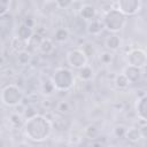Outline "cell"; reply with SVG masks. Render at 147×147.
Instances as JSON below:
<instances>
[{
  "label": "cell",
  "instance_id": "2e32d148",
  "mask_svg": "<svg viewBox=\"0 0 147 147\" xmlns=\"http://www.w3.org/2000/svg\"><path fill=\"white\" fill-rule=\"evenodd\" d=\"M38 49L41 54H49L54 49V44L49 38H42L38 45Z\"/></svg>",
  "mask_w": 147,
  "mask_h": 147
},
{
  "label": "cell",
  "instance_id": "83f0119b",
  "mask_svg": "<svg viewBox=\"0 0 147 147\" xmlns=\"http://www.w3.org/2000/svg\"><path fill=\"white\" fill-rule=\"evenodd\" d=\"M125 133H126V127L123 125H117L114 129V134L116 138H123L125 137Z\"/></svg>",
  "mask_w": 147,
  "mask_h": 147
},
{
  "label": "cell",
  "instance_id": "1f68e13d",
  "mask_svg": "<svg viewBox=\"0 0 147 147\" xmlns=\"http://www.w3.org/2000/svg\"><path fill=\"white\" fill-rule=\"evenodd\" d=\"M23 23H24L25 25H28L29 28H32V29H33V26H34V21H33L32 17H26Z\"/></svg>",
  "mask_w": 147,
  "mask_h": 147
},
{
  "label": "cell",
  "instance_id": "7c38bea8",
  "mask_svg": "<svg viewBox=\"0 0 147 147\" xmlns=\"http://www.w3.org/2000/svg\"><path fill=\"white\" fill-rule=\"evenodd\" d=\"M121 44H122V40H121L119 36L116 33L108 36L105 41V45H106L107 49H109V51H117L121 47Z\"/></svg>",
  "mask_w": 147,
  "mask_h": 147
},
{
  "label": "cell",
  "instance_id": "5bb4252c",
  "mask_svg": "<svg viewBox=\"0 0 147 147\" xmlns=\"http://www.w3.org/2000/svg\"><path fill=\"white\" fill-rule=\"evenodd\" d=\"M125 138H126L130 142H138L142 137H141V133H140L139 127H137V126H131V127L126 129Z\"/></svg>",
  "mask_w": 147,
  "mask_h": 147
},
{
  "label": "cell",
  "instance_id": "52a82bcc",
  "mask_svg": "<svg viewBox=\"0 0 147 147\" xmlns=\"http://www.w3.org/2000/svg\"><path fill=\"white\" fill-rule=\"evenodd\" d=\"M127 65H132V67H137V68H142L147 64V54L144 49L141 48H134L131 49L127 53Z\"/></svg>",
  "mask_w": 147,
  "mask_h": 147
},
{
  "label": "cell",
  "instance_id": "8992f818",
  "mask_svg": "<svg viewBox=\"0 0 147 147\" xmlns=\"http://www.w3.org/2000/svg\"><path fill=\"white\" fill-rule=\"evenodd\" d=\"M116 8L124 16H133L141 9V1L139 0H119L116 2Z\"/></svg>",
  "mask_w": 147,
  "mask_h": 147
},
{
  "label": "cell",
  "instance_id": "603a6c76",
  "mask_svg": "<svg viewBox=\"0 0 147 147\" xmlns=\"http://www.w3.org/2000/svg\"><path fill=\"white\" fill-rule=\"evenodd\" d=\"M9 122H10V124H11L13 126H21V125H24L21 115L17 114V113H14V114H11V115L9 116Z\"/></svg>",
  "mask_w": 147,
  "mask_h": 147
},
{
  "label": "cell",
  "instance_id": "4fadbf2b",
  "mask_svg": "<svg viewBox=\"0 0 147 147\" xmlns=\"http://www.w3.org/2000/svg\"><path fill=\"white\" fill-rule=\"evenodd\" d=\"M102 29H103L102 22H101L100 20H96V18L93 20V21H91V22H88L87 25H86V31H87V33H88V34H92V36H98V34H100L101 31H102Z\"/></svg>",
  "mask_w": 147,
  "mask_h": 147
},
{
  "label": "cell",
  "instance_id": "ffe728a7",
  "mask_svg": "<svg viewBox=\"0 0 147 147\" xmlns=\"http://www.w3.org/2000/svg\"><path fill=\"white\" fill-rule=\"evenodd\" d=\"M92 76H93V69H92L88 64L78 70V77H79L80 80L88 82V80L92 78Z\"/></svg>",
  "mask_w": 147,
  "mask_h": 147
},
{
  "label": "cell",
  "instance_id": "ac0fdd59",
  "mask_svg": "<svg viewBox=\"0 0 147 147\" xmlns=\"http://www.w3.org/2000/svg\"><path fill=\"white\" fill-rule=\"evenodd\" d=\"M69 36H70L69 31L65 28H59L55 30V33H54V38L57 42H65L69 39Z\"/></svg>",
  "mask_w": 147,
  "mask_h": 147
},
{
  "label": "cell",
  "instance_id": "e0dca14e",
  "mask_svg": "<svg viewBox=\"0 0 147 147\" xmlns=\"http://www.w3.org/2000/svg\"><path fill=\"white\" fill-rule=\"evenodd\" d=\"M40 90H41V93H42L44 95H46V96L52 95V94L56 91V88H55V86H54V84H53V82H52V78L46 79L45 82H42Z\"/></svg>",
  "mask_w": 147,
  "mask_h": 147
},
{
  "label": "cell",
  "instance_id": "6da1fadb",
  "mask_svg": "<svg viewBox=\"0 0 147 147\" xmlns=\"http://www.w3.org/2000/svg\"><path fill=\"white\" fill-rule=\"evenodd\" d=\"M23 131L28 139L34 142H41L49 137L52 132V124L48 118L37 114L36 116L25 119Z\"/></svg>",
  "mask_w": 147,
  "mask_h": 147
},
{
  "label": "cell",
  "instance_id": "f546056e",
  "mask_svg": "<svg viewBox=\"0 0 147 147\" xmlns=\"http://www.w3.org/2000/svg\"><path fill=\"white\" fill-rule=\"evenodd\" d=\"M55 3H56V7L57 8H60V9H67L74 2L72 1H69V0H59V1H55Z\"/></svg>",
  "mask_w": 147,
  "mask_h": 147
},
{
  "label": "cell",
  "instance_id": "cb8c5ba5",
  "mask_svg": "<svg viewBox=\"0 0 147 147\" xmlns=\"http://www.w3.org/2000/svg\"><path fill=\"white\" fill-rule=\"evenodd\" d=\"M98 132H99V130L93 124H90V125H87L85 127V134H86V137H88L91 139H94L98 136Z\"/></svg>",
  "mask_w": 147,
  "mask_h": 147
},
{
  "label": "cell",
  "instance_id": "d6986e66",
  "mask_svg": "<svg viewBox=\"0 0 147 147\" xmlns=\"http://www.w3.org/2000/svg\"><path fill=\"white\" fill-rule=\"evenodd\" d=\"M32 60V55L29 51H22L17 53V63L20 65H28Z\"/></svg>",
  "mask_w": 147,
  "mask_h": 147
},
{
  "label": "cell",
  "instance_id": "484cf974",
  "mask_svg": "<svg viewBox=\"0 0 147 147\" xmlns=\"http://www.w3.org/2000/svg\"><path fill=\"white\" fill-rule=\"evenodd\" d=\"M100 62L102 64H110L113 62V54L110 52H103L100 55Z\"/></svg>",
  "mask_w": 147,
  "mask_h": 147
},
{
  "label": "cell",
  "instance_id": "d6a6232c",
  "mask_svg": "<svg viewBox=\"0 0 147 147\" xmlns=\"http://www.w3.org/2000/svg\"><path fill=\"white\" fill-rule=\"evenodd\" d=\"M41 106H42L44 108H46V109H49V108L52 107V103H51L49 100H44L42 103H41Z\"/></svg>",
  "mask_w": 147,
  "mask_h": 147
},
{
  "label": "cell",
  "instance_id": "44dd1931",
  "mask_svg": "<svg viewBox=\"0 0 147 147\" xmlns=\"http://www.w3.org/2000/svg\"><path fill=\"white\" fill-rule=\"evenodd\" d=\"M26 44H28V42L21 40L18 37H14V38H11V40H10V46H11V48H13L15 52H17V53H20V52H22V51H25V45H26Z\"/></svg>",
  "mask_w": 147,
  "mask_h": 147
},
{
  "label": "cell",
  "instance_id": "7a4b0ae2",
  "mask_svg": "<svg viewBox=\"0 0 147 147\" xmlns=\"http://www.w3.org/2000/svg\"><path fill=\"white\" fill-rule=\"evenodd\" d=\"M125 23H126V16H124L117 8L108 9L102 18L103 28L114 33L121 31L124 28Z\"/></svg>",
  "mask_w": 147,
  "mask_h": 147
},
{
  "label": "cell",
  "instance_id": "9a60e30c",
  "mask_svg": "<svg viewBox=\"0 0 147 147\" xmlns=\"http://www.w3.org/2000/svg\"><path fill=\"white\" fill-rule=\"evenodd\" d=\"M13 26V16L8 13L3 16H0V28H1V33L5 34L6 30L10 31Z\"/></svg>",
  "mask_w": 147,
  "mask_h": 147
},
{
  "label": "cell",
  "instance_id": "8fae6325",
  "mask_svg": "<svg viewBox=\"0 0 147 147\" xmlns=\"http://www.w3.org/2000/svg\"><path fill=\"white\" fill-rule=\"evenodd\" d=\"M136 113L138 117L147 122V94L141 96L136 103Z\"/></svg>",
  "mask_w": 147,
  "mask_h": 147
},
{
  "label": "cell",
  "instance_id": "ba28073f",
  "mask_svg": "<svg viewBox=\"0 0 147 147\" xmlns=\"http://www.w3.org/2000/svg\"><path fill=\"white\" fill-rule=\"evenodd\" d=\"M79 16H80V18L83 21H85V22L88 23V22L95 20L96 8L93 5H91V3H84L79 8Z\"/></svg>",
  "mask_w": 147,
  "mask_h": 147
},
{
  "label": "cell",
  "instance_id": "30bf717a",
  "mask_svg": "<svg viewBox=\"0 0 147 147\" xmlns=\"http://www.w3.org/2000/svg\"><path fill=\"white\" fill-rule=\"evenodd\" d=\"M33 29L32 28H29L28 25H25L24 23H22L18 28H17V31H16V37H18L21 40L25 41V42H29L32 37L34 36L33 34Z\"/></svg>",
  "mask_w": 147,
  "mask_h": 147
},
{
  "label": "cell",
  "instance_id": "f1b7e54d",
  "mask_svg": "<svg viewBox=\"0 0 147 147\" xmlns=\"http://www.w3.org/2000/svg\"><path fill=\"white\" fill-rule=\"evenodd\" d=\"M83 52L86 54V56L87 57H90V56H92L93 54H94V47H93V45L91 44V42H86L84 46H83Z\"/></svg>",
  "mask_w": 147,
  "mask_h": 147
},
{
  "label": "cell",
  "instance_id": "277c9868",
  "mask_svg": "<svg viewBox=\"0 0 147 147\" xmlns=\"http://www.w3.org/2000/svg\"><path fill=\"white\" fill-rule=\"evenodd\" d=\"M23 93L21 88L15 84H9L1 91V102L7 107H16L21 105Z\"/></svg>",
  "mask_w": 147,
  "mask_h": 147
},
{
  "label": "cell",
  "instance_id": "7402d4cb",
  "mask_svg": "<svg viewBox=\"0 0 147 147\" xmlns=\"http://www.w3.org/2000/svg\"><path fill=\"white\" fill-rule=\"evenodd\" d=\"M129 84H130V82L127 80V78L125 77L124 74H119V75L116 76V78H115V85H116L117 88L124 90V88H126L129 86Z\"/></svg>",
  "mask_w": 147,
  "mask_h": 147
},
{
  "label": "cell",
  "instance_id": "4316f807",
  "mask_svg": "<svg viewBox=\"0 0 147 147\" xmlns=\"http://www.w3.org/2000/svg\"><path fill=\"white\" fill-rule=\"evenodd\" d=\"M10 2L8 0H0V16H3L8 14Z\"/></svg>",
  "mask_w": 147,
  "mask_h": 147
},
{
  "label": "cell",
  "instance_id": "5b68a950",
  "mask_svg": "<svg viewBox=\"0 0 147 147\" xmlns=\"http://www.w3.org/2000/svg\"><path fill=\"white\" fill-rule=\"evenodd\" d=\"M87 61H88V57L80 48L70 49L67 53V62L74 69L79 70V69L84 68L85 65H87Z\"/></svg>",
  "mask_w": 147,
  "mask_h": 147
},
{
  "label": "cell",
  "instance_id": "4dcf8cb0",
  "mask_svg": "<svg viewBox=\"0 0 147 147\" xmlns=\"http://www.w3.org/2000/svg\"><path fill=\"white\" fill-rule=\"evenodd\" d=\"M139 130H140L141 137L145 138V139H147V123H146V124H142V125L139 127Z\"/></svg>",
  "mask_w": 147,
  "mask_h": 147
},
{
  "label": "cell",
  "instance_id": "d4e9b609",
  "mask_svg": "<svg viewBox=\"0 0 147 147\" xmlns=\"http://www.w3.org/2000/svg\"><path fill=\"white\" fill-rule=\"evenodd\" d=\"M56 110L60 114H67L70 110V105L67 101H59L56 105Z\"/></svg>",
  "mask_w": 147,
  "mask_h": 147
},
{
  "label": "cell",
  "instance_id": "9c48e42d",
  "mask_svg": "<svg viewBox=\"0 0 147 147\" xmlns=\"http://www.w3.org/2000/svg\"><path fill=\"white\" fill-rule=\"evenodd\" d=\"M123 74L125 75V77L127 78V80L131 83H138L142 76V72H141V69L140 68H137V67H132V65H127Z\"/></svg>",
  "mask_w": 147,
  "mask_h": 147
},
{
  "label": "cell",
  "instance_id": "3957f363",
  "mask_svg": "<svg viewBox=\"0 0 147 147\" xmlns=\"http://www.w3.org/2000/svg\"><path fill=\"white\" fill-rule=\"evenodd\" d=\"M52 82L57 91H68L75 83V76L67 68H56L52 75Z\"/></svg>",
  "mask_w": 147,
  "mask_h": 147
},
{
  "label": "cell",
  "instance_id": "836d02e7",
  "mask_svg": "<svg viewBox=\"0 0 147 147\" xmlns=\"http://www.w3.org/2000/svg\"><path fill=\"white\" fill-rule=\"evenodd\" d=\"M91 147H103V144H102L101 141H96V140H94V141L92 142Z\"/></svg>",
  "mask_w": 147,
  "mask_h": 147
}]
</instances>
